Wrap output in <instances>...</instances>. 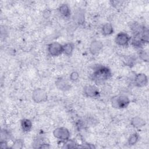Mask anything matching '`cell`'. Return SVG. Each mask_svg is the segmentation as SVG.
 Instances as JSON below:
<instances>
[{"instance_id":"cell-2","label":"cell","mask_w":149,"mask_h":149,"mask_svg":"<svg viewBox=\"0 0 149 149\" xmlns=\"http://www.w3.org/2000/svg\"><path fill=\"white\" fill-rule=\"evenodd\" d=\"M111 104L114 108H124L129 105V99L125 95L115 96L111 99Z\"/></svg>"},{"instance_id":"cell-21","label":"cell","mask_w":149,"mask_h":149,"mask_svg":"<svg viewBox=\"0 0 149 149\" xmlns=\"http://www.w3.org/2000/svg\"><path fill=\"white\" fill-rule=\"evenodd\" d=\"M0 147L2 148H7L8 146L5 140H2L0 143Z\"/></svg>"},{"instance_id":"cell-17","label":"cell","mask_w":149,"mask_h":149,"mask_svg":"<svg viewBox=\"0 0 149 149\" xmlns=\"http://www.w3.org/2000/svg\"><path fill=\"white\" fill-rule=\"evenodd\" d=\"M74 19L79 24H83L84 20V16L82 12L79 11L74 15Z\"/></svg>"},{"instance_id":"cell-10","label":"cell","mask_w":149,"mask_h":149,"mask_svg":"<svg viewBox=\"0 0 149 149\" xmlns=\"http://www.w3.org/2000/svg\"><path fill=\"white\" fill-rule=\"evenodd\" d=\"M55 84L58 88L63 91L68 90L70 88V86L68 82L63 79H58L55 82Z\"/></svg>"},{"instance_id":"cell-4","label":"cell","mask_w":149,"mask_h":149,"mask_svg":"<svg viewBox=\"0 0 149 149\" xmlns=\"http://www.w3.org/2000/svg\"><path fill=\"white\" fill-rule=\"evenodd\" d=\"M54 136L58 139L66 141L69 139L70 132L65 127H58L55 129L53 132Z\"/></svg>"},{"instance_id":"cell-9","label":"cell","mask_w":149,"mask_h":149,"mask_svg":"<svg viewBox=\"0 0 149 149\" xmlns=\"http://www.w3.org/2000/svg\"><path fill=\"white\" fill-rule=\"evenodd\" d=\"M102 47L103 45L101 41L98 40H94L91 43L89 49L90 52L92 54L94 55L98 53L102 49Z\"/></svg>"},{"instance_id":"cell-6","label":"cell","mask_w":149,"mask_h":149,"mask_svg":"<svg viewBox=\"0 0 149 149\" xmlns=\"http://www.w3.org/2000/svg\"><path fill=\"white\" fill-rule=\"evenodd\" d=\"M130 37L125 33L120 32L119 33L115 38L116 43L120 46H126L128 44Z\"/></svg>"},{"instance_id":"cell-18","label":"cell","mask_w":149,"mask_h":149,"mask_svg":"<svg viewBox=\"0 0 149 149\" xmlns=\"http://www.w3.org/2000/svg\"><path fill=\"white\" fill-rule=\"evenodd\" d=\"M23 144L24 143L22 139H17L14 141L10 148L12 149H20L23 147Z\"/></svg>"},{"instance_id":"cell-5","label":"cell","mask_w":149,"mask_h":149,"mask_svg":"<svg viewBox=\"0 0 149 149\" xmlns=\"http://www.w3.org/2000/svg\"><path fill=\"white\" fill-rule=\"evenodd\" d=\"M48 52L51 56H58L63 52V45L57 42H54L48 45Z\"/></svg>"},{"instance_id":"cell-14","label":"cell","mask_w":149,"mask_h":149,"mask_svg":"<svg viewBox=\"0 0 149 149\" xmlns=\"http://www.w3.org/2000/svg\"><path fill=\"white\" fill-rule=\"evenodd\" d=\"M102 31L103 34L105 36L110 35L113 33V27L110 23L105 24L102 29Z\"/></svg>"},{"instance_id":"cell-3","label":"cell","mask_w":149,"mask_h":149,"mask_svg":"<svg viewBox=\"0 0 149 149\" xmlns=\"http://www.w3.org/2000/svg\"><path fill=\"white\" fill-rule=\"evenodd\" d=\"M32 98L37 103L44 102L47 100V94L44 90L40 88H36L33 92Z\"/></svg>"},{"instance_id":"cell-1","label":"cell","mask_w":149,"mask_h":149,"mask_svg":"<svg viewBox=\"0 0 149 149\" xmlns=\"http://www.w3.org/2000/svg\"><path fill=\"white\" fill-rule=\"evenodd\" d=\"M111 76V70L107 67L100 66L93 73V80L97 82L105 81Z\"/></svg>"},{"instance_id":"cell-15","label":"cell","mask_w":149,"mask_h":149,"mask_svg":"<svg viewBox=\"0 0 149 149\" xmlns=\"http://www.w3.org/2000/svg\"><path fill=\"white\" fill-rule=\"evenodd\" d=\"M73 50V45L71 43H67L63 45V52L67 55H71Z\"/></svg>"},{"instance_id":"cell-12","label":"cell","mask_w":149,"mask_h":149,"mask_svg":"<svg viewBox=\"0 0 149 149\" xmlns=\"http://www.w3.org/2000/svg\"><path fill=\"white\" fill-rule=\"evenodd\" d=\"M21 126L23 131L29 132L32 127V123L31 120L28 119H23L21 121Z\"/></svg>"},{"instance_id":"cell-11","label":"cell","mask_w":149,"mask_h":149,"mask_svg":"<svg viewBox=\"0 0 149 149\" xmlns=\"http://www.w3.org/2000/svg\"><path fill=\"white\" fill-rule=\"evenodd\" d=\"M131 123L132 126L136 128H140L144 126L145 121L139 116H136L132 119Z\"/></svg>"},{"instance_id":"cell-7","label":"cell","mask_w":149,"mask_h":149,"mask_svg":"<svg viewBox=\"0 0 149 149\" xmlns=\"http://www.w3.org/2000/svg\"><path fill=\"white\" fill-rule=\"evenodd\" d=\"M84 94L89 97H97L99 95V91L94 86H87L84 88Z\"/></svg>"},{"instance_id":"cell-13","label":"cell","mask_w":149,"mask_h":149,"mask_svg":"<svg viewBox=\"0 0 149 149\" xmlns=\"http://www.w3.org/2000/svg\"><path fill=\"white\" fill-rule=\"evenodd\" d=\"M59 10L60 13L64 17H68L70 15V10L66 4H62L59 6Z\"/></svg>"},{"instance_id":"cell-16","label":"cell","mask_w":149,"mask_h":149,"mask_svg":"<svg viewBox=\"0 0 149 149\" xmlns=\"http://www.w3.org/2000/svg\"><path fill=\"white\" fill-rule=\"evenodd\" d=\"M139 136L137 133H134L130 135L129 138L128 139V144L129 146H133L139 140Z\"/></svg>"},{"instance_id":"cell-8","label":"cell","mask_w":149,"mask_h":149,"mask_svg":"<svg viewBox=\"0 0 149 149\" xmlns=\"http://www.w3.org/2000/svg\"><path fill=\"white\" fill-rule=\"evenodd\" d=\"M148 83L147 77L143 73H139L135 76L134 83L137 87H143Z\"/></svg>"},{"instance_id":"cell-19","label":"cell","mask_w":149,"mask_h":149,"mask_svg":"<svg viewBox=\"0 0 149 149\" xmlns=\"http://www.w3.org/2000/svg\"><path fill=\"white\" fill-rule=\"evenodd\" d=\"M139 56L144 61H148V54L145 51H141L139 53Z\"/></svg>"},{"instance_id":"cell-20","label":"cell","mask_w":149,"mask_h":149,"mask_svg":"<svg viewBox=\"0 0 149 149\" xmlns=\"http://www.w3.org/2000/svg\"><path fill=\"white\" fill-rule=\"evenodd\" d=\"M79 77V74L77 72H73L72 73H71V74L70 75V80L73 81H77L78 80Z\"/></svg>"}]
</instances>
